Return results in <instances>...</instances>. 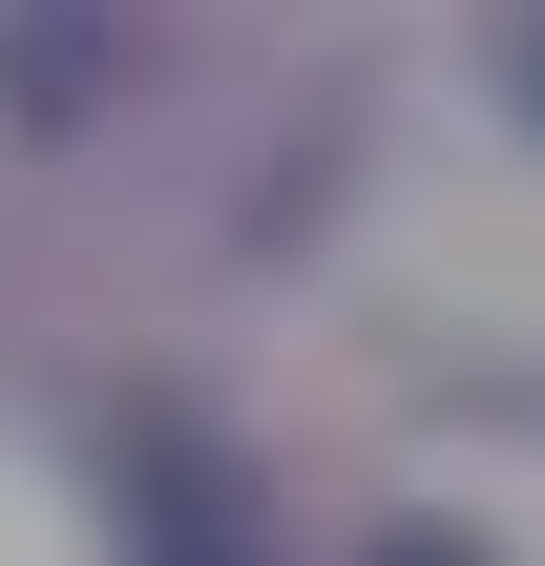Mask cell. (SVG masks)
Returning a JSON list of instances; mask_svg holds the SVG:
<instances>
[{
    "instance_id": "obj_1",
    "label": "cell",
    "mask_w": 545,
    "mask_h": 566,
    "mask_svg": "<svg viewBox=\"0 0 545 566\" xmlns=\"http://www.w3.org/2000/svg\"><path fill=\"white\" fill-rule=\"evenodd\" d=\"M525 84H545V42H525Z\"/></svg>"
}]
</instances>
